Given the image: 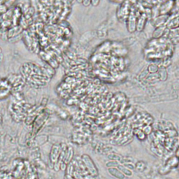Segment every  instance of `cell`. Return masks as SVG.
I'll return each mask as SVG.
<instances>
[{"instance_id":"1","label":"cell","mask_w":179,"mask_h":179,"mask_svg":"<svg viewBox=\"0 0 179 179\" xmlns=\"http://www.w3.org/2000/svg\"><path fill=\"white\" fill-rule=\"evenodd\" d=\"M82 159L87 172L90 175H92V176H94L95 178L98 176V169H97L96 165H95L94 162L92 161V159H91V157L89 155H84L82 157Z\"/></svg>"},{"instance_id":"2","label":"cell","mask_w":179,"mask_h":179,"mask_svg":"<svg viewBox=\"0 0 179 179\" xmlns=\"http://www.w3.org/2000/svg\"><path fill=\"white\" fill-rule=\"evenodd\" d=\"M108 172L114 178L117 179H125V176L120 172L119 169L116 168V167H111V168H108Z\"/></svg>"},{"instance_id":"3","label":"cell","mask_w":179,"mask_h":179,"mask_svg":"<svg viewBox=\"0 0 179 179\" xmlns=\"http://www.w3.org/2000/svg\"><path fill=\"white\" fill-rule=\"evenodd\" d=\"M118 167V169L120 170V172H121L122 174L125 176V177H126V176L128 177H130L132 176V172L130 170V169L127 168V167L123 166V165H119Z\"/></svg>"},{"instance_id":"4","label":"cell","mask_w":179,"mask_h":179,"mask_svg":"<svg viewBox=\"0 0 179 179\" xmlns=\"http://www.w3.org/2000/svg\"><path fill=\"white\" fill-rule=\"evenodd\" d=\"M73 176L74 177L75 179H85L84 176H83L81 173L78 172H74L73 174Z\"/></svg>"},{"instance_id":"5","label":"cell","mask_w":179,"mask_h":179,"mask_svg":"<svg viewBox=\"0 0 179 179\" xmlns=\"http://www.w3.org/2000/svg\"><path fill=\"white\" fill-rule=\"evenodd\" d=\"M65 179H75L74 177L73 176H71V175H68L66 174L65 176Z\"/></svg>"},{"instance_id":"6","label":"cell","mask_w":179,"mask_h":179,"mask_svg":"<svg viewBox=\"0 0 179 179\" xmlns=\"http://www.w3.org/2000/svg\"><path fill=\"white\" fill-rule=\"evenodd\" d=\"M91 3H92V4H94L95 6H96L97 4H99V1H91Z\"/></svg>"}]
</instances>
